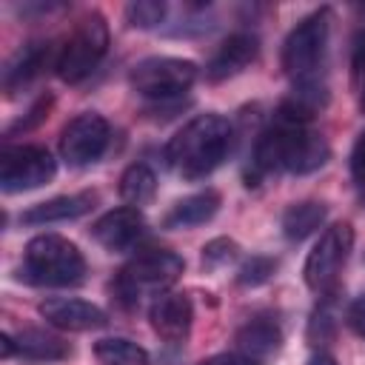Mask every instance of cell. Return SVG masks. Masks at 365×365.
Instances as JSON below:
<instances>
[{"mask_svg": "<svg viewBox=\"0 0 365 365\" xmlns=\"http://www.w3.org/2000/svg\"><path fill=\"white\" fill-rule=\"evenodd\" d=\"M83 277L86 257L71 240L60 234H37L34 240H29L23 251L20 279L40 288H68L83 282Z\"/></svg>", "mask_w": 365, "mask_h": 365, "instance_id": "3", "label": "cell"}, {"mask_svg": "<svg viewBox=\"0 0 365 365\" xmlns=\"http://www.w3.org/2000/svg\"><path fill=\"white\" fill-rule=\"evenodd\" d=\"M94 356L103 365H148L151 356L143 345L125 339V336H106L94 342Z\"/></svg>", "mask_w": 365, "mask_h": 365, "instance_id": "22", "label": "cell"}, {"mask_svg": "<svg viewBox=\"0 0 365 365\" xmlns=\"http://www.w3.org/2000/svg\"><path fill=\"white\" fill-rule=\"evenodd\" d=\"M274 271H277V259L257 254V257H248V259L237 268V282L245 285V288H257V285L268 282Z\"/></svg>", "mask_w": 365, "mask_h": 365, "instance_id": "25", "label": "cell"}, {"mask_svg": "<svg viewBox=\"0 0 365 365\" xmlns=\"http://www.w3.org/2000/svg\"><path fill=\"white\" fill-rule=\"evenodd\" d=\"M359 200H362V205H365V182L359 185Z\"/></svg>", "mask_w": 365, "mask_h": 365, "instance_id": "33", "label": "cell"}, {"mask_svg": "<svg viewBox=\"0 0 365 365\" xmlns=\"http://www.w3.org/2000/svg\"><path fill=\"white\" fill-rule=\"evenodd\" d=\"M331 37V9H317L302 17L282 43V68L294 86L317 83V71L325 60Z\"/></svg>", "mask_w": 365, "mask_h": 365, "instance_id": "4", "label": "cell"}, {"mask_svg": "<svg viewBox=\"0 0 365 365\" xmlns=\"http://www.w3.org/2000/svg\"><path fill=\"white\" fill-rule=\"evenodd\" d=\"M197 80V66L182 57H145L131 68V86L137 94L168 103L182 97Z\"/></svg>", "mask_w": 365, "mask_h": 365, "instance_id": "7", "label": "cell"}, {"mask_svg": "<svg viewBox=\"0 0 365 365\" xmlns=\"http://www.w3.org/2000/svg\"><path fill=\"white\" fill-rule=\"evenodd\" d=\"M345 322H348V328H351L356 336L365 339V294L356 297V299L348 305V311H345Z\"/></svg>", "mask_w": 365, "mask_h": 365, "instance_id": "27", "label": "cell"}, {"mask_svg": "<svg viewBox=\"0 0 365 365\" xmlns=\"http://www.w3.org/2000/svg\"><path fill=\"white\" fill-rule=\"evenodd\" d=\"M359 108L365 111V86H362V94H359Z\"/></svg>", "mask_w": 365, "mask_h": 365, "instance_id": "32", "label": "cell"}, {"mask_svg": "<svg viewBox=\"0 0 365 365\" xmlns=\"http://www.w3.org/2000/svg\"><path fill=\"white\" fill-rule=\"evenodd\" d=\"M200 365H262V362L242 351H225V354H214V356L202 359Z\"/></svg>", "mask_w": 365, "mask_h": 365, "instance_id": "28", "label": "cell"}, {"mask_svg": "<svg viewBox=\"0 0 365 365\" xmlns=\"http://www.w3.org/2000/svg\"><path fill=\"white\" fill-rule=\"evenodd\" d=\"M154 194H157V177L145 163H134L123 171V177H120L123 202H128L131 208H140V205H148L154 200Z\"/></svg>", "mask_w": 365, "mask_h": 365, "instance_id": "21", "label": "cell"}, {"mask_svg": "<svg viewBox=\"0 0 365 365\" xmlns=\"http://www.w3.org/2000/svg\"><path fill=\"white\" fill-rule=\"evenodd\" d=\"M328 157H331V145L317 128H311L308 123H285L274 117V125H268L254 143L251 177L259 180L277 171L311 174L322 168Z\"/></svg>", "mask_w": 365, "mask_h": 365, "instance_id": "1", "label": "cell"}, {"mask_svg": "<svg viewBox=\"0 0 365 365\" xmlns=\"http://www.w3.org/2000/svg\"><path fill=\"white\" fill-rule=\"evenodd\" d=\"M351 248H354V228H351V222H334V225H328L319 234L317 245L311 248V254L305 259V271L302 274H305L308 288L317 291V294L334 291V285L339 279V271H342Z\"/></svg>", "mask_w": 365, "mask_h": 365, "instance_id": "8", "label": "cell"}, {"mask_svg": "<svg viewBox=\"0 0 365 365\" xmlns=\"http://www.w3.org/2000/svg\"><path fill=\"white\" fill-rule=\"evenodd\" d=\"M220 202H222L220 191H214V188L188 194V197L177 200L168 208V214L163 217V225L165 228H194V225H202V222H208L220 211Z\"/></svg>", "mask_w": 365, "mask_h": 365, "instance_id": "17", "label": "cell"}, {"mask_svg": "<svg viewBox=\"0 0 365 365\" xmlns=\"http://www.w3.org/2000/svg\"><path fill=\"white\" fill-rule=\"evenodd\" d=\"M97 202L94 191H80V194H63V197H51L46 202L31 205L29 211L20 214V222L26 225H48V222H68L77 220L83 214H88Z\"/></svg>", "mask_w": 365, "mask_h": 365, "instance_id": "15", "label": "cell"}, {"mask_svg": "<svg viewBox=\"0 0 365 365\" xmlns=\"http://www.w3.org/2000/svg\"><path fill=\"white\" fill-rule=\"evenodd\" d=\"M57 174V160L46 145H6L0 151V188L20 194L46 185Z\"/></svg>", "mask_w": 365, "mask_h": 365, "instance_id": "9", "label": "cell"}, {"mask_svg": "<svg viewBox=\"0 0 365 365\" xmlns=\"http://www.w3.org/2000/svg\"><path fill=\"white\" fill-rule=\"evenodd\" d=\"M143 234H145V217L140 214V208L131 205L111 208L91 225V237L111 254L131 251L143 240Z\"/></svg>", "mask_w": 365, "mask_h": 365, "instance_id": "11", "label": "cell"}, {"mask_svg": "<svg viewBox=\"0 0 365 365\" xmlns=\"http://www.w3.org/2000/svg\"><path fill=\"white\" fill-rule=\"evenodd\" d=\"M106 48H108L106 17L97 14V11L80 17L77 26L71 29V34L66 37V43L60 46L57 57H54L57 77L63 83H68V86L83 83L97 68V63L106 57Z\"/></svg>", "mask_w": 365, "mask_h": 365, "instance_id": "6", "label": "cell"}, {"mask_svg": "<svg viewBox=\"0 0 365 365\" xmlns=\"http://www.w3.org/2000/svg\"><path fill=\"white\" fill-rule=\"evenodd\" d=\"M148 319H151V328L168 339V342H182L191 331V322H194V305L185 294L180 291H165L160 294L151 308H148Z\"/></svg>", "mask_w": 365, "mask_h": 365, "instance_id": "14", "label": "cell"}, {"mask_svg": "<svg viewBox=\"0 0 365 365\" xmlns=\"http://www.w3.org/2000/svg\"><path fill=\"white\" fill-rule=\"evenodd\" d=\"M48 57H51V46L48 43H29L26 48H20L14 54V60L6 66V74H3L6 91H17V88L29 86L31 80H37L43 74Z\"/></svg>", "mask_w": 365, "mask_h": 365, "instance_id": "18", "label": "cell"}, {"mask_svg": "<svg viewBox=\"0 0 365 365\" xmlns=\"http://www.w3.org/2000/svg\"><path fill=\"white\" fill-rule=\"evenodd\" d=\"M234 342H237L234 351H242V354H248V356H254V359L262 362V359H268L271 354L279 351V345H282V328L271 317H254V319H248L237 331Z\"/></svg>", "mask_w": 365, "mask_h": 365, "instance_id": "16", "label": "cell"}, {"mask_svg": "<svg viewBox=\"0 0 365 365\" xmlns=\"http://www.w3.org/2000/svg\"><path fill=\"white\" fill-rule=\"evenodd\" d=\"M336 308H334V299H331V291L328 294H322V302L317 305V311H314V317H311V325H308V339L314 342V345H319V342H325L328 336H334V331H336Z\"/></svg>", "mask_w": 365, "mask_h": 365, "instance_id": "24", "label": "cell"}, {"mask_svg": "<svg viewBox=\"0 0 365 365\" xmlns=\"http://www.w3.org/2000/svg\"><path fill=\"white\" fill-rule=\"evenodd\" d=\"M40 317L57 328V331H71V334H80V331H94V328H103L108 319H106V311L94 302H86V299H77V297H48L40 302Z\"/></svg>", "mask_w": 365, "mask_h": 365, "instance_id": "12", "label": "cell"}, {"mask_svg": "<svg viewBox=\"0 0 365 365\" xmlns=\"http://www.w3.org/2000/svg\"><path fill=\"white\" fill-rule=\"evenodd\" d=\"M182 257H177L174 251H143L137 254L131 262L123 265V271L117 274V297L125 305H140L143 297H160L165 291H171V285L182 277Z\"/></svg>", "mask_w": 365, "mask_h": 365, "instance_id": "5", "label": "cell"}, {"mask_svg": "<svg viewBox=\"0 0 365 365\" xmlns=\"http://www.w3.org/2000/svg\"><path fill=\"white\" fill-rule=\"evenodd\" d=\"M257 54H259V40L251 31H234L211 54V60L205 66V77L211 83H222L228 77H237L240 71H245L257 60Z\"/></svg>", "mask_w": 365, "mask_h": 365, "instance_id": "13", "label": "cell"}, {"mask_svg": "<svg viewBox=\"0 0 365 365\" xmlns=\"http://www.w3.org/2000/svg\"><path fill=\"white\" fill-rule=\"evenodd\" d=\"M325 217H328L325 202H317V200L294 202V205H288L285 214H282V234H285L291 242H302L305 237H311L314 231L322 228Z\"/></svg>", "mask_w": 365, "mask_h": 365, "instance_id": "20", "label": "cell"}, {"mask_svg": "<svg viewBox=\"0 0 365 365\" xmlns=\"http://www.w3.org/2000/svg\"><path fill=\"white\" fill-rule=\"evenodd\" d=\"M14 348L20 356L37 359V362H54V359H66L71 354V345L66 339H60L57 334L40 331V328H23L14 336Z\"/></svg>", "mask_w": 365, "mask_h": 365, "instance_id": "19", "label": "cell"}, {"mask_svg": "<svg viewBox=\"0 0 365 365\" xmlns=\"http://www.w3.org/2000/svg\"><path fill=\"white\" fill-rule=\"evenodd\" d=\"M165 14H168V6L163 0H137L125 6V17L134 29H157L163 26Z\"/></svg>", "mask_w": 365, "mask_h": 365, "instance_id": "23", "label": "cell"}, {"mask_svg": "<svg viewBox=\"0 0 365 365\" xmlns=\"http://www.w3.org/2000/svg\"><path fill=\"white\" fill-rule=\"evenodd\" d=\"M234 128L220 114H200L188 120L165 145L168 165L182 180H202L231 154Z\"/></svg>", "mask_w": 365, "mask_h": 365, "instance_id": "2", "label": "cell"}, {"mask_svg": "<svg viewBox=\"0 0 365 365\" xmlns=\"http://www.w3.org/2000/svg\"><path fill=\"white\" fill-rule=\"evenodd\" d=\"M237 254H240V248H237L234 240L217 237V240H211V242L202 248V268H205V271H217V268L234 262Z\"/></svg>", "mask_w": 365, "mask_h": 365, "instance_id": "26", "label": "cell"}, {"mask_svg": "<svg viewBox=\"0 0 365 365\" xmlns=\"http://www.w3.org/2000/svg\"><path fill=\"white\" fill-rule=\"evenodd\" d=\"M308 365H339V362H336L331 354L319 351V354H314V356H311V362H308Z\"/></svg>", "mask_w": 365, "mask_h": 365, "instance_id": "31", "label": "cell"}, {"mask_svg": "<svg viewBox=\"0 0 365 365\" xmlns=\"http://www.w3.org/2000/svg\"><path fill=\"white\" fill-rule=\"evenodd\" d=\"M108 140H111L108 120L97 111H83L66 123L60 134V157L74 168L91 165L103 157V151L108 148Z\"/></svg>", "mask_w": 365, "mask_h": 365, "instance_id": "10", "label": "cell"}, {"mask_svg": "<svg viewBox=\"0 0 365 365\" xmlns=\"http://www.w3.org/2000/svg\"><path fill=\"white\" fill-rule=\"evenodd\" d=\"M351 71H354V77L365 74V26L356 31V37L351 43Z\"/></svg>", "mask_w": 365, "mask_h": 365, "instance_id": "30", "label": "cell"}, {"mask_svg": "<svg viewBox=\"0 0 365 365\" xmlns=\"http://www.w3.org/2000/svg\"><path fill=\"white\" fill-rule=\"evenodd\" d=\"M351 174L359 185L365 182V131L356 137V143L351 148Z\"/></svg>", "mask_w": 365, "mask_h": 365, "instance_id": "29", "label": "cell"}]
</instances>
